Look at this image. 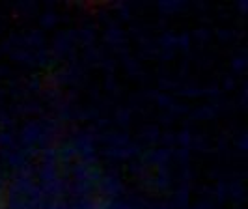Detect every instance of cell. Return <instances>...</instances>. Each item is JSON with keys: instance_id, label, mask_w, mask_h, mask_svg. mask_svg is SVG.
I'll return each mask as SVG.
<instances>
[]
</instances>
